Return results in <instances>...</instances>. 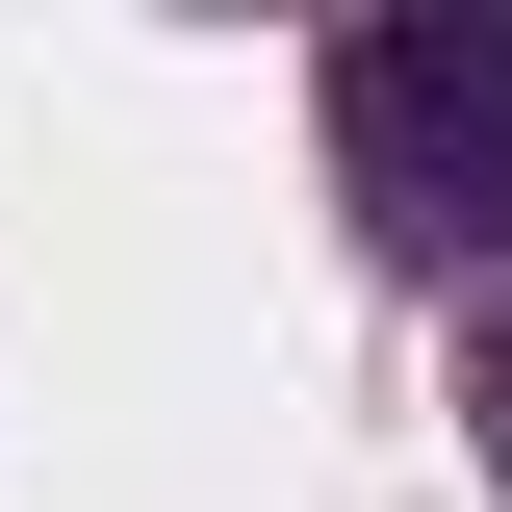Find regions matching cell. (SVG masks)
<instances>
[{
    "mask_svg": "<svg viewBox=\"0 0 512 512\" xmlns=\"http://www.w3.org/2000/svg\"><path fill=\"white\" fill-rule=\"evenodd\" d=\"M333 154L410 256H512V0H384L333 52Z\"/></svg>",
    "mask_w": 512,
    "mask_h": 512,
    "instance_id": "1",
    "label": "cell"
},
{
    "mask_svg": "<svg viewBox=\"0 0 512 512\" xmlns=\"http://www.w3.org/2000/svg\"><path fill=\"white\" fill-rule=\"evenodd\" d=\"M461 410H487V487H512V308H487V359H461Z\"/></svg>",
    "mask_w": 512,
    "mask_h": 512,
    "instance_id": "2",
    "label": "cell"
}]
</instances>
